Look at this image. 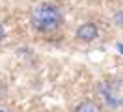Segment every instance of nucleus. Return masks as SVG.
Listing matches in <instances>:
<instances>
[{"label":"nucleus","instance_id":"obj_1","mask_svg":"<svg viewBox=\"0 0 123 112\" xmlns=\"http://www.w3.org/2000/svg\"><path fill=\"white\" fill-rule=\"evenodd\" d=\"M30 22L39 34H50L63 24V13L52 2H39L30 9Z\"/></svg>","mask_w":123,"mask_h":112},{"label":"nucleus","instance_id":"obj_2","mask_svg":"<svg viewBox=\"0 0 123 112\" xmlns=\"http://www.w3.org/2000/svg\"><path fill=\"white\" fill-rule=\"evenodd\" d=\"M99 93L110 106H123V79L112 77L99 84Z\"/></svg>","mask_w":123,"mask_h":112},{"label":"nucleus","instance_id":"obj_3","mask_svg":"<svg viewBox=\"0 0 123 112\" xmlns=\"http://www.w3.org/2000/svg\"><path fill=\"white\" fill-rule=\"evenodd\" d=\"M77 37L80 41L90 43V41H93V39L99 37V28H97L93 22H84V24H80L77 28Z\"/></svg>","mask_w":123,"mask_h":112},{"label":"nucleus","instance_id":"obj_4","mask_svg":"<svg viewBox=\"0 0 123 112\" xmlns=\"http://www.w3.org/2000/svg\"><path fill=\"white\" fill-rule=\"evenodd\" d=\"M73 112H101V106L95 101H80V103L75 106V110Z\"/></svg>","mask_w":123,"mask_h":112},{"label":"nucleus","instance_id":"obj_5","mask_svg":"<svg viewBox=\"0 0 123 112\" xmlns=\"http://www.w3.org/2000/svg\"><path fill=\"white\" fill-rule=\"evenodd\" d=\"M6 37V30H4V26L0 24V43H2V39Z\"/></svg>","mask_w":123,"mask_h":112},{"label":"nucleus","instance_id":"obj_6","mask_svg":"<svg viewBox=\"0 0 123 112\" xmlns=\"http://www.w3.org/2000/svg\"><path fill=\"white\" fill-rule=\"evenodd\" d=\"M4 95H6V88H4V86H0V99H2Z\"/></svg>","mask_w":123,"mask_h":112},{"label":"nucleus","instance_id":"obj_7","mask_svg":"<svg viewBox=\"0 0 123 112\" xmlns=\"http://www.w3.org/2000/svg\"><path fill=\"white\" fill-rule=\"evenodd\" d=\"M117 49H119V51H123V45H117Z\"/></svg>","mask_w":123,"mask_h":112},{"label":"nucleus","instance_id":"obj_8","mask_svg":"<svg viewBox=\"0 0 123 112\" xmlns=\"http://www.w3.org/2000/svg\"><path fill=\"white\" fill-rule=\"evenodd\" d=\"M0 112H4V110H0Z\"/></svg>","mask_w":123,"mask_h":112}]
</instances>
